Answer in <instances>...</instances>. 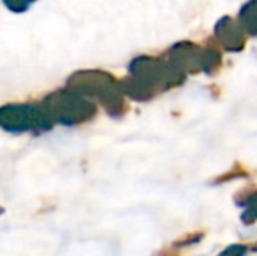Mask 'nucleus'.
Instances as JSON below:
<instances>
[{
  "label": "nucleus",
  "instance_id": "1",
  "mask_svg": "<svg viewBox=\"0 0 257 256\" xmlns=\"http://www.w3.org/2000/svg\"><path fill=\"white\" fill-rule=\"evenodd\" d=\"M186 79L187 75L163 55H139L130 62L128 75L121 79V90L135 102H151L161 93L182 86Z\"/></svg>",
  "mask_w": 257,
  "mask_h": 256
},
{
  "label": "nucleus",
  "instance_id": "2",
  "mask_svg": "<svg viewBox=\"0 0 257 256\" xmlns=\"http://www.w3.org/2000/svg\"><path fill=\"white\" fill-rule=\"evenodd\" d=\"M65 88L81 93L89 100H98L110 118H122L130 106L121 90V79L100 68H82L70 74L65 81Z\"/></svg>",
  "mask_w": 257,
  "mask_h": 256
},
{
  "label": "nucleus",
  "instance_id": "3",
  "mask_svg": "<svg viewBox=\"0 0 257 256\" xmlns=\"http://www.w3.org/2000/svg\"><path fill=\"white\" fill-rule=\"evenodd\" d=\"M54 120L41 102H11L0 106V128L9 133L42 135L54 128Z\"/></svg>",
  "mask_w": 257,
  "mask_h": 256
},
{
  "label": "nucleus",
  "instance_id": "4",
  "mask_svg": "<svg viewBox=\"0 0 257 256\" xmlns=\"http://www.w3.org/2000/svg\"><path fill=\"white\" fill-rule=\"evenodd\" d=\"M42 104L49 111L56 125L63 127H79L95 120L98 107L93 100L82 97L81 93L70 88H61L42 99Z\"/></svg>",
  "mask_w": 257,
  "mask_h": 256
},
{
  "label": "nucleus",
  "instance_id": "5",
  "mask_svg": "<svg viewBox=\"0 0 257 256\" xmlns=\"http://www.w3.org/2000/svg\"><path fill=\"white\" fill-rule=\"evenodd\" d=\"M166 60L184 74H206V49L205 44L193 41H179L172 44L165 53Z\"/></svg>",
  "mask_w": 257,
  "mask_h": 256
},
{
  "label": "nucleus",
  "instance_id": "6",
  "mask_svg": "<svg viewBox=\"0 0 257 256\" xmlns=\"http://www.w3.org/2000/svg\"><path fill=\"white\" fill-rule=\"evenodd\" d=\"M213 41L227 53H241L247 46V32L240 21L231 16H222L213 25Z\"/></svg>",
  "mask_w": 257,
  "mask_h": 256
},
{
  "label": "nucleus",
  "instance_id": "7",
  "mask_svg": "<svg viewBox=\"0 0 257 256\" xmlns=\"http://www.w3.org/2000/svg\"><path fill=\"white\" fill-rule=\"evenodd\" d=\"M234 205L241 207L240 219L245 226H252L257 221V186L255 185H248L245 188H241L240 192L234 193L233 197Z\"/></svg>",
  "mask_w": 257,
  "mask_h": 256
},
{
  "label": "nucleus",
  "instance_id": "8",
  "mask_svg": "<svg viewBox=\"0 0 257 256\" xmlns=\"http://www.w3.org/2000/svg\"><path fill=\"white\" fill-rule=\"evenodd\" d=\"M238 21L250 37H257V0L245 2L238 11Z\"/></svg>",
  "mask_w": 257,
  "mask_h": 256
},
{
  "label": "nucleus",
  "instance_id": "9",
  "mask_svg": "<svg viewBox=\"0 0 257 256\" xmlns=\"http://www.w3.org/2000/svg\"><path fill=\"white\" fill-rule=\"evenodd\" d=\"M250 178H252V172L248 170L243 163H240V161H234L233 167L227 168L226 172H222V174H219L217 178L212 179V185L219 186V185H224V183L238 181V179H250Z\"/></svg>",
  "mask_w": 257,
  "mask_h": 256
},
{
  "label": "nucleus",
  "instance_id": "10",
  "mask_svg": "<svg viewBox=\"0 0 257 256\" xmlns=\"http://www.w3.org/2000/svg\"><path fill=\"white\" fill-rule=\"evenodd\" d=\"M205 237V232L203 230H196V232H189L186 233V235L179 237V239L175 240V242L172 244L173 249H180V247H187V246H193V244H198L201 242Z\"/></svg>",
  "mask_w": 257,
  "mask_h": 256
},
{
  "label": "nucleus",
  "instance_id": "11",
  "mask_svg": "<svg viewBox=\"0 0 257 256\" xmlns=\"http://www.w3.org/2000/svg\"><path fill=\"white\" fill-rule=\"evenodd\" d=\"M248 251H250V246H248V244L236 242V244H229L227 247H224L217 256H245Z\"/></svg>",
  "mask_w": 257,
  "mask_h": 256
},
{
  "label": "nucleus",
  "instance_id": "12",
  "mask_svg": "<svg viewBox=\"0 0 257 256\" xmlns=\"http://www.w3.org/2000/svg\"><path fill=\"white\" fill-rule=\"evenodd\" d=\"M32 6H34V2H25V0H21V2H18V0H11V2L4 0V7L14 14H25Z\"/></svg>",
  "mask_w": 257,
  "mask_h": 256
},
{
  "label": "nucleus",
  "instance_id": "13",
  "mask_svg": "<svg viewBox=\"0 0 257 256\" xmlns=\"http://www.w3.org/2000/svg\"><path fill=\"white\" fill-rule=\"evenodd\" d=\"M158 256H179V253H177V249H168V251H159Z\"/></svg>",
  "mask_w": 257,
  "mask_h": 256
},
{
  "label": "nucleus",
  "instance_id": "14",
  "mask_svg": "<svg viewBox=\"0 0 257 256\" xmlns=\"http://www.w3.org/2000/svg\"><path fill=\"white\" fill-rule=\"evenodd\" d=\"M250 251H252V253H257V242L252 244V246H250Z\"/></svg>",
  "mask_w": 257,
  "mask_h": 256
}]
</instances>
